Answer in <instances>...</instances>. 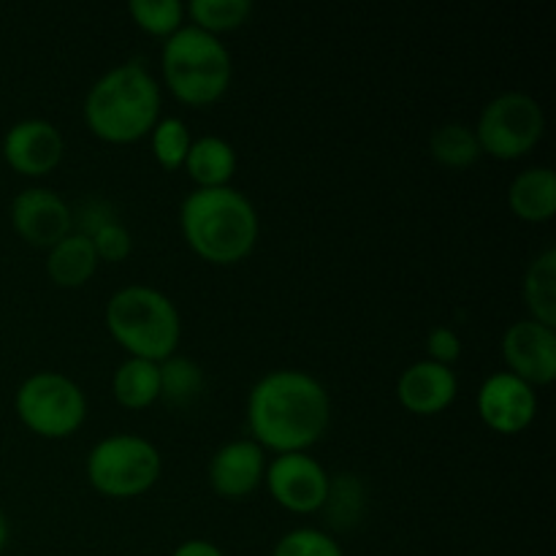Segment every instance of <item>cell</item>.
Wrapping results in <instances>:
<instances>
[{
	"label": "cell",
	"mask_w": 556,
	"mask_h": 556,
	"mask_svg": "<svg viewBox=\"0 0 556 556\" xmlns=\"http://www.w3.org/2000/svg\"><path fill=\"white\" fill-rule=\"evenodd\" d=\"M109 337L128 353V358L166 362L182 342V315L172 296L144 282L117 288L103 307Z\"/></svg>",
	"instance_id": "obj_4"
},
{
	"label": "cell",
	"mask_w": 556,
	"mask_h": 556,
	"mask_svg": "<svg viewBox=\"0 0 556 556\" xmlns=\"http://www.w3.org/2000/svg\"><path fill=\"white\" fill-rule=\"evenodd\" d=\"M456 396H459V378L454 367H443L429 358L413 362L396 378V400L418 418L440 416L454 405Z\"/></svg>",
	"instance_id": "obj_15"
},
{
	"label": "cell",
	"mask_w": 556,
	"mask_h": 556,
	"mask_svg": "<svg viewBox=\"0 0 556 556\" xmlns=\"http://www.w3.org/2000/svg\"><path fill=\"white\" fill-rule=\"evenodd\" d=\"M87 239L92 242V250H96L101 264H119V261H125L134 253V237H130V231L119 220L98 228V231Z\"/></svg>",
	"instance_id": "obj_28"
},
{
	"label": "cell",
	"mask_w": 556,
	"mask_h": 556,
	"mask_svg": "<svg viewBox=\"0 0 556 556\" xmlns=\"http://www.w3.org/2000/svg\"><path fill=\"white\" fill-rule=\"evenodd\" d=\"M128 14L139 30L152 38H172L179 27H185V3L179 0H134L128 5Z\"/></svg>",
	"instance_id": "obj_26"
},
{
	"label": "cell",
	"mask_w": 556,
	"mask_h": 556,
	"mask_svg": "<svg viewBox=\"0 0 556 556\" xmlns=\"http://www.w3.org/2000/svg\"><path fill=\"white\" fill-rule=\"evenodd\" d=\"M367 508V489L364 481L353 472H342V476H331L329 494H326L324 514L329 516L331 527H340V530H351L353 525H358Z\"/></svg>",
	"instance_id": "obj_23"
},
{
	"label": "cell",
	"mask_w": 556,
	"mask_h": 556,
	"mask_svg": "<svg viewBox=\"0 0 556 556\" xmlns=\"http://www.w3.org/2000/svg\"><path fill=\"white\" fill-rule=\"evenodd\" d=\"M250 438L266 454H307L331 424V396L304 369H271L261 375L244 402Z\"/></svg>",
	"instance_id": "obj_1"
},
{
	"label": "cell",
	"mask_w": 556,
	"mask_h": 556,
	"mask_svg": "<svg viewBox=\"0 0 556 556\" xmlns=\"http://www.w3.org/2000/svg\"><path fill=\"white\" fill-rule=\"evenodd\" d=\"M9 535H11L9 519H5V514H3V510H0V552H3L5 543H9Z\"/></svg>",
	"instance_id": "obj_32"
},
{
	"label": "cell",
	"mask_w": 556,
	"mask_h": 556,
	"mask_svg": "<svg viewBox=\"0 0 556 556\" xmlns=\"http://www.w3.org/2000/svg\"><path fill=\"white\" fill-rule=\"evenodd\" d=\"M269 456L253 438H237L223 443L206 465L210 489L223 500H248L264 486Z\"/></svg>",
	"instance_id": "obj_14"
},
{
	"label": "cell",
	"mask_w": 556,
	"mask_h": 556,
	"mask_svg": "<svg viewBox=\"0 0 556 556\" xmlns=\"http://www.w3.org/2000/svg\"><path fill=\"white\" fill-rule=\"evenodd\" d=\"M476 410L483 427L492 429L494 434L503 438H516L527 432L538 416V389L525 383L516 375L492 372L481 383L476 394Z\"/></svg>",
	"instance_id": "obj_10"
},
{
	"label": "cell",
	"mask_w": 556,
	"mask_h": 556,
	"mask_svg": "<svg viewBox=\"0 0 556 556\" xmlns=\"http://www.w3.org/2000/svg\"><path fill=\"white\" fill-rule=\"evenodd\" d=\"M87 483L106 500H136L163 476V456L152 440L114 432L98 440L85 459Z\"/></svg>",
	"instance_id": "obj_6"
},
{
	"label": "cell",
	"mask_w": 556,
	"mask_h": 556,
	"mask_svg": "<svg viewBox=\"0 0 556 556\" xmlns=\"http://www.w3.org/2000/svg\"><path fill=\"white\" fill-rule=\"evenodd\" d=\"M112 396L125 410H147L161 402V367L144 358H125L112 375Z\"/></svg>",
	"instance_id": "obj_19"
},
{
	"label": "cell",
	"mask_w": 556,
	"mask_h": 556,
	"mask_svg": "<svg viewBox=\"0 0 556 556\" xmlns=\"http://www.w3.org/2000/svg\"><path fill=\"white\" fill-rule=\"evenodd\" d=\"M0 152H3L5 166L14 174L27 179H41L49 177L63 163L65 139L58 125L49 123V119L27 117L5 130Z\"/></svg>",
	"instance_id": "obj_13"
},
{
	"label": "cell",
	"mask_w": 556,
	"mask_h": 556,
	"mask_svg": "<svg viewBox=\"0 0 556 556\" xmlns=\"http://www.w3.org/2000/svg\"><path fill=\"white\" fill-rule=\"evenodd\" d=\"M505 372L516 375L532 389H546L556 378V329L538 320H516L505 329L503 342Z\"/></svg>",
	"instance_id": "obj_12"
},
{
	"label": "cell",
	"mask_w": 556,
	"mask_h": 556,
	"mask_svg": "<svg viewBox=\"0 0 556 556\" xmlns=\"http://www.w3.org/2000/svg\"><path fill=\"white\" fill-rule=\"evenodd\" d=\"M161 76L182 106L206 109L231 87L233 58L223 38L185 22V27L163 41Z\"/></svg>",
	"instance_id": "obj_5"
},
{
	"label": "cell",
	"mask_w": 556,
	"mask_h": 556,
	"mask_svg": "<svg viewBox=\"0 0 556 556\" xmlns=\"http://www.w3.org/2000/svg\"><path fill=\"white\" fill-rule=\"evenodd\" d=\"M483 155L514 163L535 152L546 136V112L541 101L525 90H505L494 96L472 125Z\"/></svg>",
	"instance_id": "obj_8"
},
{
	"label": "cell",
	"mask_w": 556,
	"mask_h": 556,
	"mask_svg": "<svg viewBox=\"0 0 556 556\" xmlns=\"http://www.w3.org/2000/svg\"><path fill=\"white\" fill-rule=\"evenodd\" d=\"M185 244L212 266H233L250 258L261 237V217L253 201L228 188H193L179 204Z\"/></svg>",
	"instance_id": "obj_2"
},
{
	"label": "cell",
	"mask_w": 556,
	"mask_h": 556,
	"mask_svg": "<svg viewBox=\"0 0 556 556\" xmlns=\"http://www.w3.org/2000/svg\"><path fill=\"white\" fill-rule=\"evenodd\" d=\"M527 318L556 329V250L546 248L530 261L521 282Z\"/></svg>",
	"instance_id": "obj_20"
},
{
	"label": "cell",
	"mask_w": 556,
	"mask_h": 556,
	"mask_svg": "<svg viewBox=\"0 0 556 556\" xmlns=\"http://www.w3.org/2000/svg\"><path fill=\"white\" fill-rule=\"evenodd\" d=\"M114 220H119L117 210L106 199H90L79 210H74V231L81 233V237H92L98 228L109 226Z\"/></svg>",
	"instance_id": "obj_30"
},
{
	"label": "cell",
	"mask_w": 556,
	"mask_h": 556,
	"mask_svg": "<svg viewBox=\"0 0 556 556\" xmlns=\"http://www.w3.org/2000/svg\"><path fill=\"white\" fill-rule=\"evenodd\" d=\"M147 139H150L152 157L163 172H179L193 144V134L182 117H161Z\"/></svg>",
	"instance_id": "obj_25"
},
{
	"label": "cell",
	"mask_w": 556,
	"mask_h": 556,
	"mask_svg": "<svg viewBox=\"0 0 556 556\" xmlns=\"http://www.w3.org/2000/svg\"><path fill=\"white\" fill-rule=\"evenodd\" d=\"M253 14L250 0H190L185 5L188 25L220 38L223 33H233L244 25Z\"/></svg>",
	"instance_id": "obj_22"
},
{
	"label": "cell",
	"mask_w": 556,
	"mask_h": 556,
	"mask_svg": "<svg viewBox=\"0 0 556 556\" xmlns=\"http://www.w3.org/2000/svg\"><path fill=\"white\" fill-rule=\"evenodd\" d=\"M424 348H427L424 358L443 364V367H454L462 356V337L451 326H434L427 340H424Z\"/></svg>",
	"instance_id": "obj_29"
},
{
	"label": "cell",
	"mask_w": 556,
	"mask_h": 556,
	"mask_svg": "<svg viewBox=\"0 0 556 556\" xmlns=\"http://www.w3.org/2000/svg\"><path fill=\"white\" fill-rule=\"evenodd\" d=\"M239 157L237 150L228 139L215 134H206L193 139L190 144L188 157H185V172L193 179L195 188L210 190V188H228L237 174Z\"/></svg>",
	"instance_id": "obj_17"
},
{
	"label": "cell",
	"mask_w": 556,
	"mask_h": 556,
	"mask_svg": "<svg viewBox=\"0 0 556 556\" xmlns=\"http://www.w3.org/2000/svg\"><path fill=\"white\" fill-rule=\"evenodd\" d=\"M14 413L36 438L68 440L85 427L87 394L68 375L41 369L27 375L14 391Z\"/></svg>",
	"instance_id": "obj_7"
},
{
	"label": "cell",
	"mask_w": 556,
	"mask_h": 556,
	"mask_svg": "<svg viewBox=\"0 0 556 556\" xmlns=\"http://www.w3.org/2000/svg\"><path fill=\"white\" fill-rule=\"evenodd\" d=\"M508 210L530 226L552 223L556 215V174L552 166H532L508 185Z\"/></svg>",
	"instance_id": "obj_16"
},
{
	"label": "cell",
	"mask_w": 556,
	"mask_h": 556,
	"mask_svg": "<svg viewBox=\"0 0 556 556\" xmlns=\"http://www.w3.org/2000/svg\"><path fill=\"white\" fill-rule=\"evenodd\" d=\"M271 556H345L334 535L318 527H296L271 548Z\"/></svg>",
	"instance_id": "obj_27"
},
{
	"label": "cell",
	"mask_w": 556,
	"mask_h": 556,
	"mask_svg": "<svg viewBox=\"0 0 556 556\" xmlns=\"http://www.w3.org/2000/svg\"><path fill=\"white\" fill-rule=\"evenodd\" d=\"M429 155L445 168H462L476 166L483 157L481 144H478V136L472 130V125L467 123H445L438 125L429 136Z\"/></svg>",
	"instance_id": "obj_21"
},
{
	"label": "cell",
	"mask_w": 556,
	"mask_h": 556,
	"mask_svg": "<svg viewBox=\"0 0 556 556\" xmlns=\"http://www.w3.org/2000/svg\"><path fill=\"white\" fill-rule=\"evenodd\" d=\"M172 556H226V552L217 543L204 541V538H190V541L179 543Z\"/></svg>",
	"instance_id": "obj_31"
},
{
	"label": "cell",
	"mask_w": 556,
	"mask_h": 556,
	"mask_svg": "<svg viewBox=\"0 0 556 556\" xmlns=\"http://www.w3.org/2000/svg\"><path fill=\"white\" fill-rule=\"evenodd\" d=\"M98 266H101V261H98L96 250H92V242L76 231H71L68 237L60 239L54 248L47 250L49 282L65 288V291L87 286L96 277Z\"/></svg>",
	"instance_id": "obj_18"
},
{
	"label": "cell",
	"mask_w": 556,
	"mask_h": 556,
	"mask_svg": "<svg viewBox=\"0 0 556 556\" xmlns=\"http://www.w3.org/2000/svg\"><path fill=\"white\" fill-rule=\"evenodd\" d=\"M11 226L16 237L36 250H49L74 231V206L52 188L33 185L11 201Z\"/></svg>",
	"instance_id": "obj_11"
},
{
	"label": "cell",
	"mask_w": 556,
	"mask_h": 556,
	"mask_svg": "<svg viewBox=\"0 0 556 556\" xmlns=\"http://www.w3.org/2000/svg\"><path fill=\"white\" fill-rule=\"evenodd\" d=\"M163 87L141 63L103 71L87 90L81 117L87 130L106 144H136L163 117Z\"/></svg>",
	"instance_id": "obj_3"
},
{
	"label": "cell",
	"mask_w": 556,
	"mask_h": 556,
	"mask_svg": "<svg viewBox=\"0 0 556 556\" xmlns=\"http://www.w3.org/2000/svg\"><path fill=\"white\" fill-rule=\"evenodd\" d=\"M157 367H161V400H166L168 405H190L199 400L206 383L199 362L174 353Z\"/></svg>",
	"instance_id": "obj_24"
},
{
	"label": "cell",
	"mask_w": 556,
	"mask_h": 556,
	"mask_svg": "<svg viewBox=\"0 0 556 556\" xmlns=\"http://www.w3.org/2000/svg\"><path fill=\"white\" fill-rule=\"evenodd\" d=\"M331 476L313 454H277L266 465L264 486L282 510L313 516L324 510Z\"/></svg>",
	"instance_id": "obj_9"
}]
</instances>
